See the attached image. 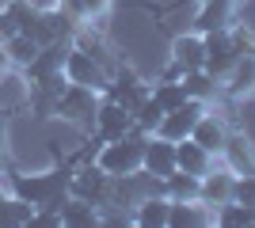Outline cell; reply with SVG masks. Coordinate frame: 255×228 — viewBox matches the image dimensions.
<instances>
[{"mask_svg": "<svg viewBox=\"0 0 255 228\" xmlns=\"http://www.w3.org/2000/svg\"><path fill=\"white\" fill-rule=\"evenodd\" d=\"M73 186L69 171H50V175H11V194L31 202L34 209H57L61 213L65 190Z\"/></svg>", "mask_w": 255, "mask_h": 228, "instance_id": "6da1fadb", "label": "cell"}, {"mask_svg": "<svg viewBox=\"0 0 255 228\" xmlns=\"http://www.w3.org/2000/svg\"><path fill=\"white\" fill-rule=\"evenodd\" d=\"M141 156H145V141H137V137H122V141H107V149L99 152L96 163L111 175V179H118V175L141 171Z\"/></svg>", "mask_w": 255, "mask_h": 228, "instance_id": "7a4b0ae2", "label": "cell"}, {"mask_svg": "<svg viewBox=\"0 0 255 228\" xmlns=\"http://www.w3.org/2000/svg\"><path fill=\"white\" fill-rule=\"evenodd\" d=\"M202 42H206V73L229 76V69L240 61V42L229 31H210L202 34Z\"/></svg>", "mask_w": 255, "mask_h": 228, "instance_id": "3957f363", "label": "cell"}, {"mask_svg": "<svg viewBox=\"0 0 255 228\" xmlns=\"http://www.w3.org/2000/svg\"><path fill=\"white\" fill-rule=\"evenodd\" d=\"M96 110H99L96 91L84 87V84H65V91L57 95V114L69 118V122H84V126H92V122H96Z\"/></svg>", "mask_w": 255, "mask_h": 228, "instance_id": "277c9868", "label": "cell"}, {"mask_svg": "<svg viewBox=\"0 0 255 228\" xmlns=\"http://www.w3.org/2000/svg\"><path fill=\"white\" fill-rule=\"evenodd\" d=\"M65 80L84 84L92 91H107V73L99 69V57H92L88 50H69L65 54Z\"/></svg>", "mask_w": 255, "mask_h": 228, "instance_id": "5b68a950", "label": "cell"}, {"mask_svg": "<svg viewBox=\"0 0 255 228\" xmlns=\"http://www.w3.org/2000/svg\"><path fill=\"white\" fill-rule=\"evenodd\" d=\"M206 114V107H202V99H187L183 107H175V110H168L164 118H160V126H156V133L160 137H168V141H183V137H191V130H194V122Z\"/></svg>", "mask_w": 255, "mask_h": 228, "instance_id": "8992f818", "label": "cell"}, {"mask_svg": "<svg viewBox=\"0 0 255 228\" xmlns=\"http://www.w3.org/2000/svg\"><path fill=\"white\" fill-rule=\"evenodd\" d=\"M141 171L152 175V179H168L171 171H175V141H168V137H145V156H141Z\"/></svg>", "mask_w": 255, "mask_h": 228, "instance_id": "52a82bcc", "label": "cell"}, {"mask_svg": "<svg viewBox=\"0 0 255 228\" xmlns=\"http://www.w3.org/2000/svg\"><path fill=\"white\" fill-rule=\"evenodd\" d=\"M129 126H133V114L122 103H115V99H107L103 107L96 110V130L103 141H122L129 133Z\"/></svg>", "mask_w": 255, "mask_h": 228, "instance_id": "ba28073f", "label": "cell"}, {"mask_svg": "<svg viewBox=\"0 0 255 228\" xmlns=\"http://www.w3.org/2000/svg\"><path fill=\"white\" fill-rule=\"evenodd\" d=\"M233 190H236V175L233 171H221V175H202V190H198V202H206V206H217L221 209L225 202H233Z\"/></svg>", "mask_w": 255, "mask_h": 228, "instance_id": "9c48e42d", "label": "cell"}, {"mask_svg": "<svg viewBox=\"0 0 255 228\" xmlns=\"http://www.w3.org/2000/svg\"><path fill=\"white\" fill-rule=\"evenodd\" d=\"M171 57L183 73H194V69H206V42L198 34H183L171 42Z\"/></svg>", "mask_w": 255, "mask_h": 228, "instance_id": "30bf717a", "label": "cell"}, {"mask_svg": "<svg viewBox=\"0 0 255 228\" xmlns=\"http://www.w3.org/2000/svg\"><path fill=\"white\" fill-rule=\"evenodd\" d=\"M175 167H179V171H187V175H198V179H202V175L210 171V152H206L198 141L183 137V141H175Z\"/></svg>", "mask_w": 255, "mask_h": 228, "instance_id": "8fae6325", "label": "cell"}, {"mask_svg": "<svg viewBox=\"0 0 255 228\" xmlns=\"http://www.w3.org/2000/svg\"><path fill=\"white\" fill-rule=\"evenodd\" d=\"M171 217V198L168 194H156V198H141L137 202V213H133V221H137L141 228H164Z\"/></svg>", "mask_w": 255, "mask_h": 228, "instance_id": "7c38bea8", "label": "cell"}, {"mask_svg": "<svg viewBox=\"0 0 255 228\" xmlns=\"http://www.w3.org/2000/svg\"><path fill=\"white\" fill-rule=\"evenodd\" d=\"M229 15H233V0H202V11H198V34L210 31H229Z\"/></svg>", "mask_w": 255, "mask_h": 228, "instance_id": "4fadbf2b", "label": "cell"}, {"mask_svg": "<svg viewBox=\"0 0 255 228\" xmlns=\"http://www.w3.org/2000/svg\"><path fill=\"white\" fill-rule=\"evenodd\" d=\"M225 137H229V133H225V122L213 118V114H202V118L194 122V130H191V141H198L210 156L225 149Z\"/></svg>", "mask_w": 255, "mask_h": 228, "instance_id": "5bb4252c", "label": "cell"}, {"mask_svg": "<svg viewBox=\"0 0 255 228\" xmlns=\"http://www.w3.org/2000/svg\"><path fill=\"white\" fill-rule=\"evenodd\" d=\"M198 190H202V179L179 171V167L164 179V194H168L171 202H198Z\"/></svg>", "mask_w": 255, "mask_h": 228, "instance_id": "9a60e30c", "label": "cell"}, {"mask_svg": "<svg viewBox=\"0 0 255 228\" xmlns=\"http://www.w3.org/2000/svg\"><path fill=\"white\" fill-rule=\"evenodd\" d=\"M61 225H73V228L99 225V221H96V206H92L88 198H65V202H61Z\"/></svg>", "mask_w": 255, "mask_h": 228, "instance_id": "2e32d148", "label": "cell"}, {"mask_svg": "<svg viewBox=\"0 0 255 228\" xmlns=\"http://www.w3.org/2000/svg\"><path fill=\"white\" fill-rule=\"evenodd\" d=\"M145 95H149V91H145V84H137V80H133L129 73H126V76H118V84H107V99L122 103L126 110H133Z\"/></svg>", "mask_w": 255, "mask_h": 228, "instance_id": "e0dca14e", "label": "cell"}, {"mask_svg": "<svg viewBox=\"0 0 255 228\" xmlns=\"http://www.w3.org/2000/svg\"><path fill=\"white\" fill-rule=\"evenodd\" d=\"M38 50H42V46L34 42V38H27V34H11V38H4V54H8V61H15V65H31L34 57H38Z\"/></svg>", "mask_w": 255, "mask_h": 228, "instance_id": "ac0fdd59", "label": "cell"}, {"mask_svg": "<svg viewBox=\"0 0 255 228\" xmlns=\"http://www.w3.org/2000/svg\"><path fill=\"white\" fill-rule=\"evenodd\" d=\"M152 99H156L160 107H164V114L168 110H175V107H183L187 103V87H183V80H160L156 87H152Z\"/></svg>", "mask_w": 255, "mask_h": 228, "instance_id": "d6986e66", "label": "cell"}, {"mask_svg": "<svg viewBox=\"0 0 255 228\" xmlns=\"http://www.w3.org/2000/svg\"><path fill=\"white\" fill-rule=\"evenodd\" d=\"M221 156L229 160V171H233V175H248V171H252V152H248V145L240 141V137H225Z\"/></svg>", "mask_w": 255, "mask_h": 228, "instance_id": "ffe728a7", "label": "cell"}, {"mask_svg": "<svg viewBox=\"0 0 255 228\" xmlns=\"http://www.w3.org/2000/svg\"><path fill=\"white\" fill-rule=\"evenodd\" d=\"M213 213H206V209H198L194 202H171V217L168 225L179 228V225H210Z\"/></svg>", "mask_w": 255, "mask_h": 228, "instance_id": "44dd1931", "label": "cell"}, {"mask_svg": "<svg viewBox=\"0 0 255 228\" xmlns=\"http://www.w3.org/2000/svg\"><path fill=\"white\" fill-rule=\"evenodd\" d=\"M229 76H233V84H229V87H233L236 95L252 91V87H255V57H252V54H248V57L240 54V61L229 69Z\"/></svg>", "mask_w": 255, "mask_h": 228, "instance_id": "7402d4cb", "label": "cell"}, {"mask_svg": "<svg viewBox=\"0 0 255 228\" xmlns=\"http://www.w3.org/2000/svg\"><path fill=\"white\" fill-rule=\"evenodd\" d=\"M213 80H217V76L206 73V69L183 73V87H187V95H191V99H210V95H213V87H217Z\"/></svg>", "mask_w": 255, "mask_h": 228, "instance_id": "603a6c76", "label": "cell"}, {"mask_svg": "<svg viewBox=\"0 0 255 228\" xmlns=\"http://www.w3.org/2000/svg\"><path fill=\"white\" fill-rule=\"evenodd\" d=\"M236 202H248V206H255V175H236V190H233Z\"/></svg>", "mask_w": 255, "mask_h": 228, "instance_id": "cb8c5ba5", "label": "cell"}, {"mask_svg": "<svg viewBox=\"0 0 255 228\" xmlns=\"http://www.w3.org/2000/svg\"><path fill=\"white\" fill-rule=\"evenodd\" d=\"M80 8H84V15H99L107 8V0H80Z\"/></svg>", "mask_w": 255, "mask_h": 228, "instance_id": "d4e9b609", "label": "cell"}, {"mask_svg": "<svg viewBox=\"0 0 255 228\" xmlns=\"http://www.w3.org/2000/svg\"><path fill=\"white\" fill-rule=\"evenodd\" d=\"M4 61H8V54H4V50H0V69H4Z\"/></svg>", "mask_w": 255, "mask_h": 228, "instance_id": "484cf974", "label": "cell"}, {"mask_svg": "<svg viewBox=\"0 0 255 228\" xmlns=\"http://www.w3.org/2000/svg\"><path fill=\"white\" fill-rule=\"evenodd\" d=\"M252 57H255V50H252Z\"/></svg>", "mask_w": 255, "mask_h": 228, "instance_id": "4316f807", "label": "cell"}]
</instances>
